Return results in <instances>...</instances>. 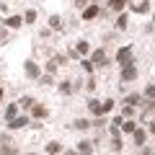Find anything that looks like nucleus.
Listing matches in <instances>:
<instances>
[{"label": "nucleus", "instance_id": "obj_1", "mask_svg": "<svg viewBox=\"0 0 155 155\" xmlns=\"http://www.w3.org/2000/svg\"><path fill=\"white\" fill-rule=\"evenodd\" d=\"M116 62H119V65H129V62H132V47H122V49L116 52Z\"/></svg>", "mask_w": 155, "mask_h": 155}, {"label": "nucleus", "instance_id": "obj_2", "mask_svg": "<svg viewBox=\"0 0 155 155\" xmlns=\"http://www.w3.org/2000/svg\"><path fill=\"white\" fill-rule=\"evenodd\" d=\"M137 78V67H134V62H129V65L122 67V83H129V80H134Z\"/></svg>", "mask_w": 155, "mask_h": 155}, {"label": "nucleus", "instance_id": "obj_3", "mask_svg": "<svg viewBox=\"0 0 155 155\" xmlns=\"http://www.w3.org/2000/svg\"><path fill=\"white\" fill-rule=\"evenodd\" d=\"M28 124V116H13V119H8V129H23Z\"/></svg>", "mask_w": 155, "mask_h": 155}, {"label": "nucleus", "instance_id": "obj_4", "mask_svg": "<svg viewBox=\"0 0 155 155\" xmlns=\"http://www.w3.org/2000/svg\"><path fill=\"white\" fill-rule=\"evenodd\" d=\"M91 62H93L96 67H104V65H106V52H104V49H96L93 57H91Z\"/></svg>", "mask_w": 155, "mask_h": 155}, {"label": "nucleus", "instance_id": "obj_5", "mask_svg": "<svg viewBox=\"0 0 155 155\" xmlns=\"http://www.w3.org/2000/svg\"><path fill=\"white\" fill-rule=\"evenodd\" d=\"M88 109H91V114H96V116H104L106 111H104V101H88Z\"/></svg>", "mask_w": 155, "mask_h": 155}, {"label": "nucleus", "instance_id": "obj_6", "mask_svg": "<svg viewBox=\"0 0 155 155\" xmlns=\"http://www.w3.org/2000/svg\"><path fill=\"white\" fill-rule=\"evenodd\" d=\"M132 134H134V145H145V140H147L145 129H137V127H134V129H132Z\"/></svg>", "mask_w": 155, "mask_h": 155}, {"label": "nucleus", "instance_id": "obj_7", "mask_svg": "<svg viewBox=\"0 0 155 155\" xmlns=\"http://www.w3.org/2000/svg\"><path fill=\"white\" fill-rule=\"evenodd\" d=\"M98 5H91V8H85V11H83V18H85V21H91V18H96V16H98Z\"/></svg>", "mask_w": 155, "mask_h": 155}, {"label": "nucleus", "instance_id": "obj_8", "mask_svg": "<svg viewBox=\"0 0 155 155\" xmlns=\"http://www.w3.org/2000/svg\"><path fill=\"white\" fill-rule=\"evenodd\" d=\"M23 67H26V75L28 78H36L39 75V65H36V62H26Z\"/></svg>", "mask_w": 155, "mask_h": 155}, {"label": "nucleus", "instance_id": "obj_9", "mask_svg": "<svg viewBox=\"0 0 155 155\" xmlns=\"http://www.w3.org/2000/svg\"><path fill=\"white\" fill-rule=\"evenodd\" d=\"M21 16H11V18H5V26H11V28H16V26H21Z\"/></svg>", "mask_w": 155, "mask_h": 155}, {"label": "nucleus", "instance_id": "obj_10", "mask_svg": "<svg viewBox=\"0 0 155 155\" xmlns=\"http://www.w3.org/2000/svg\"><path fill=\"white\" fill-rule=\"evenodd\" d=\"M31 109H34V116H36V119H44V116H47V109H44V106H34V104H31Z\"/></svg>", "mask_w": 155, "mask_h": 155}, {"label": "nucleus", "instance_id": "obj_11", "mask_svg": "<svg viewBox=\"0 0 155 155\" xmlns=\"http://www.w3.org/2000/svg\"><path fill=\"white\" fill-rule=\"evenodd\" d=\"M16 114H18V104H11V106L5 109V119H13Z\"/></svg>", "mask_w": 155, "mask_h": 155}, {"label": "nucleus", "instance_id": "obj_12", "mask_svg": "<svg viewBox=\"0 0 155 155\" xmlns=\"http://www.w3.org/2000/svg\"><path fill=\"white\" fill-rule=\"evenodd\" d=\"M31 104H34V98H31V96H23V98L18 101V106H21V109H31Z\"/></svg>", "mask_w": 155, "mask_h": 155}, {"label": "nucleus", "instance_id": "obj_13", "mask_svg": "<svg viewBox=\"0 0 155 155\" xmlns=\"http://www.w3.org/2000/svg\"><path fill=\"white\" fill-rule=\"evenodd\" d=\"M47 153H52V155H54V153H62V145H60V142H49V145H47Z\"/></svg>", "mask_w": 155, "mask_h": 155}, {"label": "nucleus", "instance_id": "obj_14", "mask_svg": "<svg viewBox=\"0 0 155 155\" xmlns=\"http://www.w3.org/2000/svg\"><path fill=\"white\" fill-rule=\"evenodd\" d=\"M109 5L114 8V11H122V8L127 5V0H109Z\"/></svg>", "mask_w": 155, "mask_h": 155}, {"label": "nucleus", "instance_id": "obj_15", "mask_svg": "<svg viewBox=\"0 0 155 155\" xmlns=\"http://www.w3.org/2000/svg\"><path fill=\"white\" fill-rule=\"evenodd\" d=\"M72 127H75V129H88V127H91V122H88V119H78Z\"/></svg>", "mask_w": 155, "mask_h": 155}, {"label": "nucleus", "instance_id": "obj_16", "mask_svg": "<svg viewBox=\"0 0 155 155\" xmlns=\"http://www.w3.org/2000/svg\"><path fill=\"white\" fill-rule=\"evenodd\" d=\"M134 11H137V13H147V11H150V0H145V3H140V5H134Z\"/></svg>", "mask_w": 155, "mask_h": 155}, {"label": "nucleus", "instance_id": "obj_17", "mask_svg": "<svg viewBox=\"0 0 155 155\" xmlns=\"http://www.w3.org/2000/svg\"><path fill=\"white\" fill-rule=\"evenodd\" d=\"M91 142H78V153H91Z\"/></svg>", "mask_w": 155, "mask_h": 155}, {"label": "nucleus", "instance_id": "obj_18", "mask_svg": "<svg viewBox=\"0 0 155 155\" xmlns=\"http://www.w3.org/2000/svg\"><path fill=\"white\" fill-rule=\"evenodd\" d=\"M60 93H72V85H70V80H67V83H60Z\"/></svg>", "mask_w": 155, "mask_h": 155}, {"label": "nucleus", "instance_id": "obj_19", "mask_svg": "<svg viewBox=\"0 0 155 155\" xmlns=\"http://www.w3.org/2000/svg\"><path fill=\"white\" fill-rule=\"evenodd\" d=\"M137 101H140V96H137V93H132V96H127V98H124V104H127V106H134Z\"/></svg>", "mask_w": 155, "mask_h": 155}, {"label": "nucleus", "instance_id": "obj_20", "mask_svg": "<svg viewBox=\"0 0 155 155\" xmlns=\"http://www.w3.org/2000/svg\"><path fill=\"white\" fill-rule=\"evenodd\" d=\"M34 18H36V11H26V16H23V23H34Z\"/></svg>", "mask_w": 155, "mask_h": 155}, {"label": "nucleus", "instance_id": "obj_21", "mask_svg": "<svg viewBox=\"0 0 155 155\" xmlns=\"http://www.w3.org/2000/svg\"><path fill=\"white\" fill-rule=\"evenodd\" d=\"M49 26H52V28H62V21H60V16H52V18H49Z\"/></svg>", "mask_w": 155, "mask_h": 155}, {"label": "nucleus", "instance_id": "obj_22", "mask_svg": "<svg viewBox=\"0 0 155 155\" xmlns=\"http://www.w3.org/2000/svg\"><path fill=\"white\" fill-rule=\"evenodd\" d=\"M111 150H116V153L122 150V140H119V134H116V137L111 140Z\"/></svg>", "mask_w": 155, "mask_h": 155}, {"label": "nucleus", "instance_id": "obj_23", "mask_svg": "<svg viewBox=\"0 0 155 155\" xmlns=\"http://www.w3.org/2000/svg\"><path fill=\"white\" fill-rule=\"evenodd\" d=\"M88 49H91V47L85 44V41H80V44H78V54H88Z\"/></svg>", "mask_w": 155, "mask_h": 155}, {"label": "nucleus", "instance_id": "obj_24", "mask_svg": "<svg viewBox=\"0 0 155 155\" xmlns=\"http://www.w3.org/2000/svg\"><path fill=\"white\" fill-rule=\"evenodd\" d=\"M111 109H114V101H111V98H106V101H104V111H106V114H109Z\"/></svg>", "mask_w": 155, "mask_h": 155}, {"label": "nucleus", "instance_id": "obj_25", "mask_svg": "<svg viewBox=\"0 0 155 155\" xmlns=\"http://www.w3.org/2000/svg\"><path fill=\"white\" fill-rule=\"evenodd\" d=\"M116 26H119V28L127 26V16H119V18H116Z\"/></svg>", "mask_w": 155, "mask_h": 155}, {"label": "nucleus", "instance_id": "obj_26", "mask_svg": "<svg viewBox=\"0 0 155 155\" xmlns=\"http://www.w3.org/2000/svg\"><path fill=\"white\" fill-rule=\"evenodd\" d=\"M153 93H155V88H153V83H150V85H147V88H145V96H147V98H150V101H153Z\"/></svg>", "mask_w": 155, "mask_h": 155}, {"label": "nucleus", "instance_id": "obj_27", "mask_svg": "<svg viewBox=\"0 0 155 155\" xmlns=\"http://www.w3.org/2000/svg\"><path fill=\"white\" fill-rule=\"evenodd\" d=\"M3 41H5V31H3V28H0V44H3Z\"/></svg>", "mask_w": 155, "mask_h": 155}, {"label": "nucleus", "instance_id": "obj_28", "mask_svg": "<svg viewBox=\"0 0 155 155\" xmlns=\"http://www.w3.org/2000/svg\"><path fill=\"white\" fill-rule=\"evenodd\" d=\"M0 98H3V88H0Z\"/></svg>", "mask_w": 155, "mask_h": 155}]
</instances>
